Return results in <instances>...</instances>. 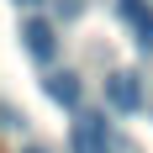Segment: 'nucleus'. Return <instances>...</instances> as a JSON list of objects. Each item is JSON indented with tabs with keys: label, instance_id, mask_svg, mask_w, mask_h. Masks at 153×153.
<instances>
[{
	"label": "nucleus",
	"instance_id": "5",
	"mask_svg": "<svg viewBox=\"0 0 153 153\" xmlns=\"http://www.w3.org/2000/svg\"><path fill=\"white\" fill-rule=\"evenodd\" d=\"M42 90H48V100H53V106L79 111V74H69V69H53V74L42 79Z\"/></svg>",
	"mask_w": 153,
	"mask_h": 153
},
{
	"label": "nucleus",
	"instance_id": "3",
	"mask_svg": "<svg viewBox=\"0 0 153 153\" xmlns=\"http://www.w3.org/2000/svg\"><path fill=\"white\" fill-rule=\"evenodd\" d=\"M106 106L111 111H127V116L143 106V79L132 74V69H116V74L106 79Z\"/></svg>",
	"mask_w": 153,
	"mask_h": 153
},
{
	"label": "nucleus",
	"instance_id": "2",
	"mask_svg": "<svg viewBox=\"0 0 153 153\" xmlns=\"http://www.w3.org/2000/svg\"><path fill=\"white\" fill-rule=\"evenodd\" d=\"M21 48H27L37 63H53V58H58V32H53V21L27 16V21H21Z\"/></svg>",
	"mask_w": 153,
	"mask_h": 153
},
{
	"label": "nucleus",
	"instance_id": "6",
	"mask_svg": "<svg viewBox=\"0 0 153 153\" xmlns=\"http://www.w3.org/2000/svg\"><path fill=\"white\" fill-rule=\"evenodd\" d=\"M16 5H27V11H32V5H42V0H16Z\"/></svg>",
	"mask_w": 153,
	"mask_h": 153
},
{
	"label": "nucleus",
	"instance_id": "1",
	"mask_svg": "<svg viewBox=\"0 0 153 153\" xmlns=\"http://www.w3.org/2000/svg\"><path fill=\"white\" fill-rule=\"evenodd\" d=\"M69 153H116L111 122L95 116V111H74V122H69Z\"/></svg>",
	"mask_w": 153,
	"mask_h": 153
},
{
	"label": "nucleus",
	"instance_id": "7",
	"mask_svg": "<svg viewBox=\"0 0 153 153\" xmlns=\"http://www.w3.org/2000/svg\"><path fill=\"white\" fill-rule=\"evenodd\" d=\"M21 153H48V148H37V143H32V148H21Z\"/></svg>",
	"mask_w": 153,
	"mask_h": 153
},
{
	"label": "nucleus",
	"instance_id": "4",
	"mask_svg": "<svg viewBox=\"0 0 153 153\" xmlns=\"http://www.w3.org/2000/svg\"><path fill=\"white\" fill-rule=\"evenodd\" d=\"M116 16L127 21V32L137 37L143 53H153V5L148 0H116Z\"/></svg>",
	"mask_w": 153,
	"mask_h": 153
}]
</instances>
